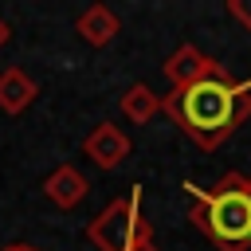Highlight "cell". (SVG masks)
Wrapping results in <instances>:
<instances>
[{
  "label": "cell",
  "mask_w": 251,
  "mask_h": 251,
  "mask_svg": "<svg viewBox=\"0 0 251 251\" xmlns=\"http://www.w3.org/2000/svg\"><path fill=\"white\" fill-rule=\"evenodd\" d=\"M141 227H145V216H141V184H129L126 196H114L86 224V239L98 251H129Z\"/></svg>",
  "instance_id": "3"
},
{
  "label": "cell",
  "mask_w": 251,
  "mask_h": 251,
  "mask_svg": "<svg viewBox=\"0 0 251 251\" xmlns=\"http://www.w3.org/2000/svg\"><path fill=\"white\" fill-rule=\"evenodd\" d=\"M8 39H12V24H8V20H0V47H4Z\"/></svg>",
  "instance_id": "13"
},
{
  "label": "cell",
  "mask_w": 251,
  "mask_h": 251,
  "mask_svg": "<svg viewBox=\"0 0 251 251\" xmlns=\"http://www.w3.org/2000/svg\"><path fill=\"white\" fill-rule=\"evenodd\" d=\"M35 94H39V82L24 71V67H4L0 71V114H8V118H20L31 102H35Z\"/></svg>",
  "instance_id": "8"
},
{
  "label": "cell",
  "mask_w": 251,
  "mask_h": 251,
  "mask_svg": "<svg viewBox=\"0 0 251 251\" xmlns=\"http://www.w3.org/2000/svg\"><path fill=\"white\" fill-rule=\"evenodd\" d=\"M129 153H133V141H129V133L122 129V126H114V122H98L86 137H82V157H90L98 169H106V173H114V169H122L126 161H129Z\"/></svg>",
  "instance_id": "5"
},
{
  "label": "cell",
  "mask_w": 251,
  "mask_h": 251,
  "mask_svg": "<svg viewBox=\"0 0 251 251\" xmlns=\"http://www.w3.org/2000/svg\"><path fill=\"white\" fill-rule=\"evenodd\" d=\"M188 220L216 251H251V173L227 169L212 188L184 180Z\"/></svg>",
  "instance_id": "2"
},
{
  "label": "cell",
  "mask_w": 251,
  "mask_h": 251,
  "mask_svg": "<svg viewBox=\"0 0 251 251\" xmlns=\"http://www.w3.org/2000/svg\"><path fill=\"white\" fill-rule=\"evenodd\" d=\"M118 110L126 114V122L145 126V122H153V118L161 114V94H157L149 82H129L126 94L118 98Z\"/></svg>",
  "instance_id": "9"
},
{
  "label": "cell",
  "mask_w": 251,
  "mask_h": 251,
  "mask_svg": "<svg viewBox=\"0 0 251 251\" xmlns=\"http://www.w3.org/2000/svg\"><path fill=\"white\" fill-rule=\"evenodd\" d=\"M0 251H43V247H35V243H8V247H0Z\"/></svg>",
  "instance_id": "12"
},
{
  "label": "cell",
  "mask_w": 251,
  "mask_h": 251,
  "mask_svg": "<svg viewBox=\"0 0 251 251\" xmlns=\"http://www.w3.org/2000/svg\"><path fill=\"white\" fill-rule=\"evenodd\" d=\"M224 8H227V16H231V20H239V27H243V31H251V0H227Z\"/></svg>",
  "instance_id": "10"
},
{
  "label": "cell",
  "mask_w": 251,
  "mask_h": 251,
  "mask_svg": "<svg viewBox=\"0 0 251 251\" xmlns=\"http://www.w3.org/2000/svg\"><path fill=\"white\" fill-rule=\"evenodd\" d=\"M129 251H161V243L153 239V227H149V220H145V227L137 231V239H133V247Z\"/></svg>",
  "instance_id": "11"
},
{
  "label": "cell",
  "mask_w": 251,
  "mask_h": 251,
  "mask_svg": "<svg viewBox=\"0 0 251 251\" xmlns=\"http://www.w3.org/2000/svg\"><path fill=\"white\" fill-rule=\"evenodd\" d=\"M161 114H169L173 126L200 149H220L251 118V78L224 75L188 90H169L161 94Z\"/></svg>",
  "instance_id": "1"
},
{
  "label": "cell",
  "mask_w": 251,
  "mask_h": 251,
  "mask_svg": "<svg viewBox=\"0 0 251 251\" xmlns=\"http://www.w3.org/2000/svg\"><path fill=\"white\" fill-rule=\"evenodd\" d=\"M75 31H78V39L90 43V47H110V43L118 39V31H122V20H118V12H114L110 4H86V8L75 16Z\"/></svg>",
  "instance_id": "7"
},
{
  "label": "cell",
  "mask_w": 251,
  "mask_h": 251,
  "mask_svg": "<svg viewBox=\"0 0 251 251\" xmlns=\"http://www.w3.org/2000/svg\"><path fill=\"white\" fill-rule=\"evenodd\" d=\"M39 192L47 196V204H51V208H59V212H75V208L86 200V192H90V180L82 176V169H78V165L63 161V165H55V169L43 176Z\"/></svg>",
  "instance_id": "6"
},
{
  "label": "cell",
  "mask_w": 251,
  "mask_h": 251,
  "mask_svg": "<svg viewBox=\"0 0 251 251\" xmlns=\"http://www.w3.org/2000/svg\"><path fill=\"white\" fill-rule=\"evenodd\" d=\"M165 78H169V90H188V86H200V82H212V78H224L227 67L212 55H204L196 43H180L169 59H165Z\"/></svg>",
  "instance_id": "4"
}]
</instances>
